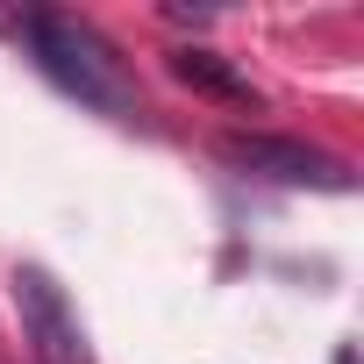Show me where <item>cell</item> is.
Segmentation results:
<instances>
[{
  "mask_svg": "<svg viewBox=\"0 0 364 364\" xmlns=\"http://www.w3.org/2000/svg\"><path fill=\"white\" fill-rule=\"evenodd\" d=\"M8 36H15V43L29 50V65H36L58 93H72L79 107L114 114V122L143 114V93H136L129 65L114 58V43H107L93 22H79V15H50V8H29V15L8 22Z\"/></svg>",
  "mask_w": 364,
  "mask_h": 364,
  "instance_id": "obj_1",
  "label": "cell"
},
{
  "mask_svg": "<svg viewBox=\"0 0 364 364\" xmlns=\"http://www.w3.org/2000/svg\"><path fill=\"white\" fill-rule=\"evenodd\" d=\"M222 164H236L243 178H272V186H307V193H350L357 178L343 157L314 150V143H293V136H222Z\"/></svg>",
  "mask_w": 364,
  "mask_h": 364,
  "instance_id": "obj_2",
  "label": "cell"
},
{
  "mask_svg": "<svg viewBox=\"0 0 364 364\" xmlns=\"http://www.w3.org/2000/svg\"><path fill=\"white\" fill-rule=\"evenodd\" d=\"M15 314H22V343L36 350V364H93L86 328L43 264H15Z\"/></svg>",
  "mask_w": 364,
  "mask_h": 364,
  "instance_id": "obj_3",
  "label": "cell"
},
{
  "mask_svg": "<svg viewBox=\"0 0 364 364\" xmlns=\"http://www.w3.org/2000/svg\"><path fill=\"white\" fill-rule=\"evenodd\" d=\"M164 65H171V79H178V86H193V93H208V100H229V107H257V86H250V79H243V72H236L222 50L178 43Z\"/></svg>",
  "mask_w": 364,
  "mask_h": 364,
  "instance_id": "obj_4",
  "label": "cell"
}]
</instances>
